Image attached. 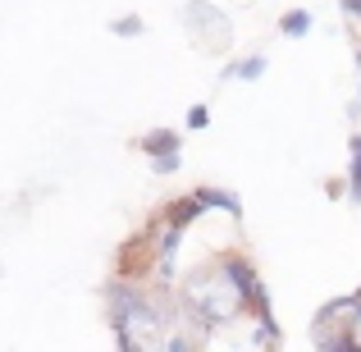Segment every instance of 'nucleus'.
I'll return each instance as SVG.
<instances>
[{
	"label": "nucleus",
	"instance_id": "f257e3e1",
	"mask_svg": "<svg viewBox=\"0 0 361 352\" xmlns=\"http://www.w3.org/2000/svg\"><path fill=\"white\" fill-rule=\"evenodd\" d=\"M183 311H192L197 325L211 329V325H229V320H238L247 307H243L238 284L224 274V265H206V270H197L192 279H188Z\"/></svg>",
	"mask_w": 361,
	"mask_h": 352
},
{
	"label": "nucleus",
	"instance_id": "f03ea898",
	"mask_svg": "<svg viewBox=\"0 0 361 352\" xmlns=\"http://www.w3.org/2000/svg\"><path fill=\"white\" fill-rule=\"evenodd\" d=\"M183 18H188V28H197V37H202V42L211 46V51H224V46L233 42L229 18H224L215 5H206V0H192V5L183 9Z\"/></svg>",
	"mask_w": 361,
	"mask_h": 352
},
{
	"label": "nucleus",
	"instance_id": "7ed1b4c3",
	"mask_svg": "<svg viewBox=\"0 0 361 352\" xmlns=\"http://www.w3.org/2000/svg\"><path fill=\"white\" fill-rule=\"evenodd\" d=\"M137 147L147 151L151 160H160V156H178V133H174V128H151V133H142V138H137Z\"/></svg>",
	"mask_w": 361,
	"mask_h": 352
},
{
	"label": "nucleus",
	"instance_id": "20e7f679",
	"mask_svg": "<svg viewBox=\"0 0 361 352\" xmlns=\"http://www.w3.org/2000/svg\"><path fill=\"white\" fill-rule=\"evenodd\" d=\"M192 202L202 206V211H206V206H220V211H229L233 220L243 215V202H238L233 193H224V188H197V193H192Z\"/></svg>",
	"mask_w": 361,
	"mask_h": 352
},
{
	"label": "nucleus",
	"instance_id": "39448f33",
	"mask_svg": "<svg viewBox=\"0 0 361 352\" xmlns=\"http://www.w3.org/2000/svg\"><path fill=\"white\" fill-rule=\"evenodd\" d=\"M279 32L283 37H307L311 32V14L307 9H288V14L279 18Z\"/></svg>",
	"mask_w": 361,
	"mask_h": 352
},
{
	"label": "nucleus",
	"instance_id": "423d86ee",
	"mask_svg": "<svg viewBox=\"0 0 361 352\" xmlns=\"http://www.w3.org/2000/svg\"><path fill=\"white\" fill-rule=\"evenodd\" d=\"M261 73H265V55H252V60L233 64V69H229V78H247V83H252V78H261Z\"/></svg>",
	"mask_w": 361,
	"mask_h": 352
},
{
	"label": "nucleus",
	"instance_id": "0eeeda50",
	"mask_svg": "<svg viewBox=\"0 0 361 352\" xmlns=\"http://www.w3.org/2000/svg\"><path fill=\"white\" fill-rule=\"evenodd\" d=\"M110 28H115L119 37H142V32H147V23H142L137 14H128V18H115V23H110Z\"/></svg>",
	"mask_w": 361,
	"mask_h": 352
},
{
	"label": "nucleus",
	"instance_id": "6e6552de",
	"mask_svg": "<svg viewBox=\"0 0 361 352\" xmlns=\"http://www.w3.org/2000/svg\"><path fill=\"white\" fill-rule=\"evenodd\" d=\"M151 169H156V174H174V169H178V156H160V160H151Z\"/></svg>",
	"mask_w": 361,
	"mask_h": 352
},
{
	"label": "nucleus",
	"instance_id": "1a4fd4ad",
	"mask_svg": "<svg viewBox=\"0 0 361 352\" xmlns=\"http://www.w3.org/2000/svg\"><path fill=\"white\" fill-rule=\"evenodd\" d=\"M188 128H206V106H192V115H188Z\"/></svg>",
	"mask_w": 361,
	"mask_h": 352
},
{
	"label": "nucleus",
	"instance_id": "9d476101",
	"mask_svg": "<svg viewBox=\"0 0 361 352\" xmlns=\"http://www.w3.org/2000/svg\"><path fill=\"white\" fill-rule=\"evenodd\" d=\"M343 9H348V14H357V18H361V0H343Z\"/></svg>",
	"mask_w": 361,
	"mask_h": 352
},
{
	"label": "nucleus",
	"instance_id": "9b49d317",
	"mask_svg": "<svg viewBox=\"0 0 361 352\" xmlns=\"http://www.w3.org/2000/svg\"><path fill=\"white\" fill-rule=\"evenodd\" d=\"M353 151H361V138H357V142H353Z\"/></svg>",
	"mask_w": 361,
	"mask_h": 352
},
{
	"label": "nucleus",
	"instance_id": "f8f14e48",
	"mask_svg": "<svg viewBox=\"0 0 361 352\" xmlns=\"http://www.w3.org/2000/svg\"><path fill=\"white\" fill-rule=\"evenodd\" d=\"M357 64H361V55H357Z\"/></svg>",
	"mask_w": 361,
	"mask_h": 352
}]
</instances>
